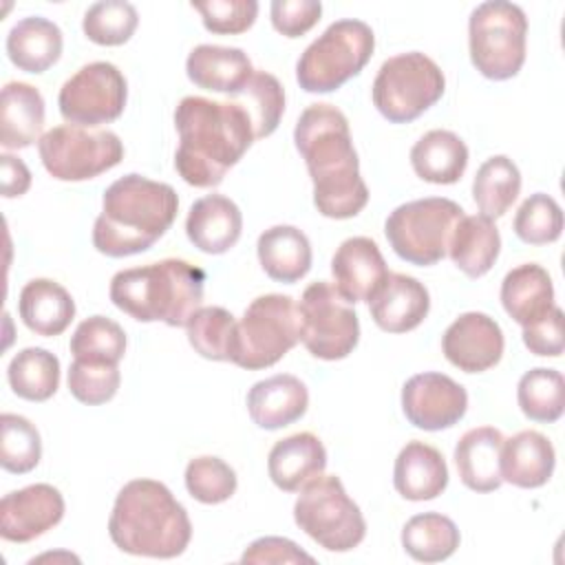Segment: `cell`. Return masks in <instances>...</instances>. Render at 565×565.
<instances>
[{
    "label": "cell",
    "mask_w": 565,
    "mask_h": 565,
    "mask_svg": "<svg viewBox=\"0 0 565 565\" xmlns=\"http://www.w3.org/2000/svg\"><path fill=\"white\" fill-rule=\"evenodd\" d=\"M294 143L307 163L318 212L338 221L358 216L369 203V188L360 177L347 115L324 102L307 106L296 121Z\"/></svg>",
    "instance_id": "6da1fadb"
},
{
    "label": "cell",
    "mask_w": 565,
    "mask_h": 565,
    "mask_svg": "<svg viewBox=\"0 0 565 565\" xmlns=\"http://www.w3.org/2000/svg\"><path fill=\"white\" fill-rule=\"evenodd\" d=\"M174 126V168L194 188H216L256 141L252 119L238 102L188 95L177 104Z\"/></svg>",
    "instance_id": "7a4b0ae2"
},
{
    "label": "cell",
    "mask_w": 565,
    "mask_h": 565,
    "mask_svg": "<svg viewBox=\"0 0 565 565\" xmlns=\"http://www.w3.org/2000/svg\"><path fill=\"white\" fill-rule=\"evenodd\" d=\"M179 196L172 185L130 172L113 181L93 225V245L110 258L150 249L174 223Z\"/></svg>",
    "instance_id": "3957f363"
},
{
    "label": "cell",
    "mask_w": 565,
    "mask_h": 565,
    "mask_svg": "<svg viewBox=\"0 0 565 565\" xmlns=\"http://www.w3.org/2000/svg\"><path fill=\"white\" fill-rule=\"evenodd\" d=\"M108 534L126 554L174 558L190 545L192 523L168 486L154 479H132L115 497Z\"/></svg>",
    "instance_id": "277c9868"
},
{
    "label": "cell",
    "mask_w": 565,
    "mask_h": 565,
    "mask_svg": "<svg viewBox=\"0 0 565 565\" xmlns=\"http://www.w3.org/2000/svg\"><path fill=\"white\" fill-rule=\"evenodd\" d=\"M203 291L205 271L199 265L183 258H163L117 271L108 296L119 311L139 322L185 327L203 307Z\"/></svg>",
    "instance_id": "5b68a950"
},
{
    "label": "cell",
    "mask_w": 565,
    "mask_h": 565,
    "mask_svg": "<svg viewBox=\"0 0 565 565\" xmlns=\"http://www.w3.org/2000/svg\"><path fill=\"white\" fill-rule=\"evenodd\" d=\"M373 49L375 35L366 22L335 20L302 51L296 79L307 93H333L369 64Z\"/></svg>",
    "instance_id": "8992f818"
},
{
    "label": "cell",
    "mask_w": 565,
    "mask_h": 565,
    "mask_svg": "<svg viewBox=\"0 0 565 565\" xmlns=\"http://www.w3.org/2000/svg\"><path fill=\"white\" fill-rule=\"evenodd\" d=\"M527 18L505 0H488L472 9L468 20V49L472 66L488 79L514 77L525 62Z\"/></svg>",
    "instance_id": "52a82bcc"
},
{
    "label": "cell",
    "mask_w": 565,
    "mask_h": 565,
    "mask_svg": "<svg viewBox=\"0 0 565 565\" xmlns=\"http://www.w3.org/2000/svg\"><path fill=\"white\" fill-rule=\"evenodd\" d=\"M463 207L446 196H426L397 205L384 223L393 252L417 267H430L448 254Z\"/></svg>",
    "instance_id": "ba28073f"
},
{
    "label": "cell",
    "mask_w": 565,
    "mask_h": 565,
    "mask_svg": "<svg viewBox=\"0 0 565 565\" xmlns=\"http://www.w3.org/2000/svg\"><path fill=\"white\" fill-rule=\"evenodd\" d=\"M446 90V77L435 60L419 51L382 62L371 97L377 113L391 124H408L435 106Z\"/></svg>",
    "instance_id": "9c48e42d"
},
{
    "label": "cell",
    "mask_w": 565,
    "mask_h": 565,
    "mask_svg": "<svg viewBox=\"0 0 565 565\" xmlns=\"http://www.w3.org/2000/svg\"><path fill=\"white\" fill-rule=\"evenodd\" d=\"M300 342V313L291 296L265 294L254 298L236 322L232 362L247 371L274 366Z\"/></svg>",
    "instance_id": "30bf717a"
},
{
    "label": "cell",
    "mask_w": 565,
    "mask_h": 565,
    "mask_svg": "<svg viewBox=\"0 0 565 565\" xmlns=\"http://www.w3.org/2000/svg\"><path fill=\"white\" fill-rule=\"evenodd\" d=\"M294 521L329 552H349L366 534L362 510L335 475H320L300 490L294 503Z\"/></svg>",
    "instance_id": "8fae6325"
},
{
    "label": "cell",
    "mask_w": 565,
    "mask_h": 565,
    "mask_svg": "<svg viewBox=\"0 0 565 565\" xmlns=\"http://www.w3.org/2000/svg\"><path fill=\"white\" fill-rule=\"evenodd\" d=\"M44 170L57 181H88L124 159V143L113 130L55 126L38 141Z\"/></svg>",
    "instance_id": "7c38bea8"
},
{
    "label": "cell",
    "mask_w": 565,
    "mask_h": 565,
    "mask_svg": "<svg viewBox=\"0 0 565 565\" xmlns=\"http://www.w3.org/2000/svg\"><path fill=\"white\" fill-rule=\"evenodd\" d=\"M298 313L300 342L313 358L335 362L344 360L358 347V313L331 282H311L300 296Z\"/></svg>",
    "instance_id": "4fadbf2b"
},
{
    "label": "cell",
    "mask_w": 565,
    "mask_h": 565,
    "mask_svg": "<svg viewBox=\"0 0 565 565\" xmlns=\"http://www.w3.org/2000/svg\"><path fill=\"white\" fill-rule=\"evenodd\" d=\"M126 99L124 73L110 62H90L62 84L57 106L66 124L95 128L115 121L124 113Z\"/></svg>",
    "instance_id": "5bb4252c"
},
{
    "label": "cell",
    "mask_w": 565,
    "mask_h": 565,
    "mask_svg": "<svg viewBox=\"0 0 565 565\" xmlns=\"http://www.w3.org/2000/svg\"><path fill=\"white\" fill-rule=\"evenodd\" d=\"M402 411L415 428L444 430L466 415L468 393L450 375L417 373L402 386Z\"/></svg>",
    "instance_id": "9a60e30c"
},
{
    "label": "cell",
    "mask_w": 565,
    "mask_h": 565,
    "mask_svg": "<svg viewBox=\"0 0 565 565\" xmlns=\"http://www.w3.org/2000/svg\"><path fill=\"white\" fill-rule=\"evenodd\" d=\"M62 516V492L51 483H33L2 497L0 536L11 543H29L53 530Z\"/></svg>",
    "instance_id": "2e32d148"
},
{
    "label": "cell",
    "mask_w": 565,
    "mask_h": 565,
    "mask_svg": "<svg viewBox=\"0 0 565 565\" xmlns=\"http://www.w3.org/2000/svg\"><path fill=\"white\" fill-rule=\"evenodd\" d=\"M503 331L494 318L481 311L461 313L441 335L446 360L463 373H483L503 355Z\"/></svg>",
    "instance_id": "e0dca14e"
},
{
    "label": "cell",
    "mask_w": 565,
    "mask_h": 565,
    "mask_svg": "<svg viewBox=\"0 0 565 565\" xmlns=\"http://www.w3.org/2000/svg\"><path fill=\"white\" fill-rule=\"evenodd\" d=\"M333 287L351 305L369 302L388 278L386 260L369 236H351L340 243L331 258Z\"/></svg>",
    "instance_id": "ac0fdd59"
},
{
    "label": "cell",
    "mask_w": 565,
    "mask_h": 565,
    "mask_svg": "<svg viewBox=\"0 0 565 565\" xmlns=\"http://www.w3.org/2000/svg\"><path fill=\"white\" fill-rule=\"evenodd\" d=\"M373 322L386 333L417 329L430 311V294L413 276L388 274L380 291L369 300Z\"/></svg>",
    "instance_id": "d6986e66"
},
{
    "label": "cell",
    "mask_w": 565,
    "mask_h": 565,
    "mask_svg": "<svg viewBox=\"0 0 565 565\" xmlns=\"http://www.w3.org/2000/svg\"><path fill=\"white\" fill-rule=\"evenodd\" d=\"M309 391L305 382L289 373H278L256 382L247 393V413L258 428L278 430L307 413Z\"/></svg>",
    "instance_id": "ffe728a7"
},
{
    "label": "cell",
    "mask_w": 565,
    "mask_h": 565,
    "mask_svg": "<svg viewBox=\"0 0 565 565\" xmlns=\"http://www.w3.org/2000/svg\"><path fill=\"white\" fill-rule=\"evenodd\" d=\"M241 230L243 214L225 194H205L190 205L185 234L203 254H225L238 243Z\"/></svg>",
    "instance_id": "44dd1931"
},
{
    "label": "cell",
    "mask_w": 565,
    "mask_h": 565,
    "mask_svg": "<svg viewBox=\"0 0 565 565\" xmlns=\"http://www.w3.org/2000/svg\"><path fill=\"white\" fill-rule=\"evenodd\" d=\"M327 450L313 433H294L278 439L267 457V472L276 488L300 492L307 483L324 475Z\"/></svg>",
    "instance_id": "7402d4cb"
},
{
    "label": "cell",
    "mask_w": 565,
    "mask_h": 565,
    "mask_svg": "<svg viewBox=\"0 0 565 565\" xmlns=\"http://www.w3.org/2000/svg\"><path fill=\"white\" fill-rule=\"evenodd\" d=\"M254 71L247 53L238 46L199 44L185 60V73L194 86L232 97L245 88Z\"/></svg>",
    "instance_id": "603a6c76"
},
{
    "label": "cell",
    "mask_w": 565,
    "mask_h": 565,
    "mask_svg": "<svg viewBox=\"0 0 565 565\" xmlns=\"http://www.w3.org/2000/svg\"><path fill=\"white\" fill-rule=\"evenodd\" d=\"M503 433L494 426L470 428L455 446V466L466 488L492 492L501 488V448Z\"/></svg>",
    "instance_id": "cb8c5ba5"
},
{
    "label": "cell",
    "mask_w": 565,
    "mask_h": 565,
    "mask_svg": "<svg viewBox=\"0 0 565 565\" xmlns=\"http://www.w3.org/2000/svg\"><path fill=\"white\" fill-rule=\"evenodd\" d=\"M393 486L408 501H430L448 486L444 455L424 441H408L395 457Z\"/></svg>",
    "instance_id": "d4e9b609"
},
{
    "label": "cell",
    "mask_w": 565,
    "mask_h": 565,
    "mask_svg": "<svg viewBox=\"0 0 565 565\" xmlns=\"http://www.w3.org/2000/svg\"><path fill=\"white\" fill-rule=\"evenodd\" d=\"M556 466L552 441L539 430H521L503 439L501 448V477L503 481L534 490L550 481Z\"/></svg>",
    "instance_id": "484cf974"
},
{
    "label": "cell",
    "mask_w": 565,
    "mask_h": 565,
    "mask_svg": "<svg viewBox=\"0 0 565 565\" xmlns=\"http://www.w3.org/2000/svg\"><path fill=\"white\" fill-rule=\"evenodd\" d=\"M44 128V97L26 82H7L0 97V143L4 150L29 148Z\"/></svg>",
    "instance_id": "4316f807"
},
{
    "label": "cell",
    "mask_w": 565,
    "mask_h": 565,
    "mask_svg": "<svg viewBox=\"0 0 565 565\" xmlns=\"http://www.w3.org/2000/svg\"><path fill=\"white\" fill-rule=\"evenodd\" d=\"M501 305L521 327L545 318L556 307L547 269L536 263H523L510 269L501 282Z\"/></svg>",
    "instance_id": "83f0119b"
},
{
    "label": "cell",
    "mask_w": 565,
    "mask_h": 565,
    "mask_svg": "<svg viewBox=\"0 0 565 565\" xmlns=\"http://www.w3.org/2000/svg\"><path fill=\"white\" fill-rule=\"evenodd\" d=\"M18 311L26 329L53 338L68 329L75 318L73 296L51 278L29 280L18 298Z\"/></svg>",
    "instance_id": "f1b7e54d"
},
{
    "label": "cell",
    "mask_w": 565,
    "mask_h": 565,
    "mask_svg": "<svg viewBox=\"0 0 565 565\" xmlns=\"http://www.w3.org/2000/svg\"><path fill=\"white\" fill-rule=\"evenodd\" d=\"M256 254L263 271L276 282H296L311 269V243L294 225H274L258 236Z\"/></svg>",
    "instance_id": "f546056e"
},
{
    "label": "cell",
    "mask_w": 565,
    "mask_h": 565,
    "mask_svg": "<svg viewBox=\"0 0 565 565\" xmlns=\"http://www.w3.org/2000/svg\"><path fill=\"white\" fill-rule=\"evenodd\" d=\"M411 166L422 181L437 185L457 183L468 166V146L452 130H428L411 148Z\"/></svg>",
    "instance_id": "4dcf8cb0"
},
{
    "label": "cell",
    "mask_w": 565,
    "mask_h": 565,
    "mask_svg": "<svg viewBox=\"0 0 565 565\" xmlns=\"http://www.w3.org/2000/svg\"><path fill=\"white\" fill-rule=\"evenodd\" d=\"M62 31L42 15L18 20L7 35V55L24 73H44L62 55Z\"/></svg>",
    "instance_id": "1f68e13d"
},
{
    "label": "cell",
    "mask_w": 565,
    "mask_h": 565,
    "mask_svg": "<svg viewBox=\"0 0 565 565\" xmlns=\"http://www.w3.org/2000/svg\"><path fill=\"white\" fill-rule=\"evenodd\" d=\"M501 252V234L492 218L483 214L461 216L457 223L448 256L452 258L455 267L463 271L468 278H481L492 269Z\"/></svg>",
    "instance_id": "d6a6232c"
},
{
    "label": "cell",
    "mask_w": 565,
    "mask_h": 565,
    "mask_svg": "<svg viewBox=\"0 0 565 565\" xmlns=\"http://www.w3.org/2000/svg\"><path fill=\"white\" fill-rule=\"evenodd\" d=\"M461 534L455 521L439 512H422L406 521L402 530L404 552L419 563H439L459 547Z\"/></svg>",
    "instance_id": "836d02e7"
},
{
    "label": "cell",
    "mask_w": 565,
    "mask_h": 565,
    "mask_svg": "<svg viewBox=\"0 0 565 565\" xmlns=\"http://www.w3.org/2000/svg\"><path fill=\"white\" fill-rule=\"evenodd\" d=\"M7 380L18 397L46 402L60 386V360L42 347H26L11 358Z\"/></svg>",
    "instance_id": "e575fe53"
},
{
    "label": "cell",
    "mask_w": 565,
    "mask_h": 565,
    "mask_svg": "<svg viewBox=\"0 0 565 565\" xmlns=\"http://www.w3.org/2000/svg\"><path fill=\"white\" fill-rule=\"evenodd\" d=\"M521 192V172L505 154L486 159L472 181V199L479 212L488 218L503 216Z\"/></svg>",
    "instance_id": "d590c367"
},
{
    "label": "cell",
    "mask_w": 565,
    "mask_h": 565,
    "mask_svg": "<svg viewBox=\"0 0 565 565\" xmlns=\"http://www.w3.org/2000/svg\"><path fill=\"white\" fill-rule=\"evenodd\" d=\"M516 402L532 422L552 424L561 419L565 411V380L561 371L536 366L523 373L516 386Z\"/></svg>",
    "instance_id": "8d00e7d4"
},
{
    "label": "cell",
    "mask_w": 565,
    "mask_h": 565,
    "mask_svg": "<svg viewBox=\"0 0 565 565\" xmlns=\"http://www.w3.org/2000/svg\"><path fill=\"white\" fill-rule=\"evenodd\" d=\"M73 360L90 364H119L126 353V331L106 316H90L77 324L68 344Z\"/></svg>",
    "instance_id": "74e56055"
},
{
    "label": "cell",
    "mask_w": 565,
    "mask_h": 565,
    "mask_svg": "<svg viewBox=\"0 0 565 565\" xmlns=\"http://www.w3.org/2000/svg\"><path fill=\"white\" fill-rule=\"evenodd\" d=\"M188 342L205 360L232 362L236 347V320L223 307H201L190 322Z\"/></svg>",
    "instance_id": "f35d334b"
},
{
    "label": "cell",
    "mask_w": 565,
    "mask_h": 565,
    "mask_svg": "<svg viewBox=\"0 0 565 565\" xmlns=\"http://www.w3.org/2000/svg\"><path fill=\"white\" fill-rule=\"evenodd\" d=\"M234 102H238L247 110L254 128V139H265L278 128L285 113V88L276 75L267 71H254Z\"/></svg>",
    "instance_id": "ab89813d"
},
{
    "label": "cell",
    "mask_w": 565,
    "mask_h": 565,
    "mask_svg": "<svg viewBox=\"0 0 565 565\" xmlns=\"http://www.w3.org/2000/svg\"><path fill=\"white\" fill-rule=\"evenodd\" d=\"M139 24L137 9L126 0H102L86 9L82 20L84 35L99 46L126 44Z\"/></svg>",
    "instance_id": "60d3db41"
},
{
    "label": "cell",
    "mask_w": 565,
    "mask_h": 565,
    "mask_svg": "<svg viewBox=\"0 0 565 565\" xmlns=\"http://www.w3.org/2000/svg\"><path fill=\"white\" fill-rule=\"evenodd\" d=\"M0 463L7 472L26 475L42 459V439L26 417L2 413L0 417Z\"/></svg>",
    "instance_id": "b9f144b4"
},
{
    "label": "cell",
    "mask_w": 565,
    "mask_h": 565,
    "mask_svg": "<svg viewBox=\"0 0 565 565\" xmlns=\"http://www.w3.org/2000/svg\"><path fill=\"white\" fill-rule=\"evenodd\" d=\"M512 230L527 245L554 243L563 234V210L554 196L534 192L519 205Z\"/></svg>",
    "instance_id": "7bdbcfd3"
},
{
    "label": "cell",
    "mask_w": 565,
    "mask_h": 565,
    "mask_svg": "<svg viewBox=\"0 0 565 565\" xmlns=\"http://www.w3.org/2000/svg\"><path fill=\"white\" fill-rule=\"evenodd\" d=\"M238 479L230 463L214 455H201L185 466V488L192 499L205 505H216L236 492Z\"/></svg>",
    "instance_id": "ee69618b"
},
{
    "label": "cell",
    "mask_w": 565,
    "mask_h": 565,
    "mask_svg": "<svg viewBox=\"0 0 565 565\" xmlns=\"http://www.w3.org/2000/svg\"><path fill=\"white\" fill-rule=\"evenodd\" d=\"M119 384H121V373L117 364H90V362L73 360L68 369V391L77 402L86 406L110 402Z\"/></svg>",
    "instance_id": "f6af8a7d"
},
{
    "label": "cell",
    "mask_w": 565,
    "mask_h": 565,
    "mask_svg": "<svg viewBox=\"0 0 565 565\" xmlns=\"http://www.w3.org/2000/svg\"><path fill=\"white\" fill-rule=\"evenodd\" d=\"M192 9L201 13L203 26L218 35L245 33L258 15L256 0H205L192 2Z\"/></svg>",
    "instance_id": "bcb514c9"
},
{
    "label": "cell",
    "mask_w": 565,
    "mask_h": 565,
    "mask_svg": "<svg viewBox=\"0 0 565 565\" xmlns=\"http://www.w3.org/2000/svg\"><path fill=\"white\" fill-rule=\"evenodd\" d=\"M271 26L285 38H300L311 31L320 15L322 4L316 0H274L269 7Z\"/></svg>",
    "instance_id": "7dc6e473"
},
{
    "label": "cell",
    "mask_w": 565,
    "mask_h": 565,
    "mask_svg": "<svg viewBox=\"0 0 565 565\" xmlns=\"http://www.w3.org/2000/svg\"><path fill=\"white\" fill-rule=\"evenodd\" d=\"M523 344L534 355L543 358H558L565 349L563 340V311L561 307H554L545 318L523 327Z\"/></svg>",
    "instance_id": "c3c4849f"
},
{
    "label": "cell",
    "mask_w": 565,
    "mask_h": 565,
    "mask_svg": "<svg viewBox=\"0 0 565 565\" xmlns=\"http://www.w3.org/2000/svg\"><path fill=\"white\" fill-rule=\"evenodd\" d=\"M241 563H313V556L285 536H263L245 547Z\"/></svg>",
    "instance_id": "681fc988"
},
{
    "label": "cell",
    "mask_w": 565,
    "mask_h": 565,
    "mask_svg": "<svg viewBox=\"0 0 565 565\" xmlns=\"http://www.w3.org/2000/svg\"><path fill=\"white\" fill-rule=\"evenodd\" d=\"M0 172H2V196L15 199L22 196L31 188V172L26 163L15 154H0Z\"/></svg>",
    "instance_id": "f907efd6"
}]
</instances>
